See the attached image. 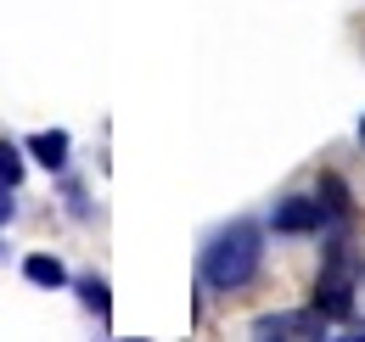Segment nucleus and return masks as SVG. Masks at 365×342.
I'll use <instances>...</instances> for the list:
<instances>
[{"label":"nucleus","mask_w":365,"mask_h":342,"mask_svg":"<svg viewBox=\"0 0 365 342\" xmlns=\"http://www.w3.org/2000/svg\"><path fill=\"white\" fill-rule=\"evenodd\" d=\"M259 264H264L259 224L236 219V224H225V230L202 247V281H208L214 292H236V286H247V281L259 275Z\"/></svg>","instance_id":"1"},{"label":"nucleus","mask_w":365,"mask_h":342,"mask_svg":"<svg viewBox=\"0 0 365 342\" xmlns=\"http://www.w3.org/2000/svg\"><path fill=\"white\" fill-rule=\"evenodd\" d=\"M315 309L326 320L354 314V258H349V247H331V258H326V269L315 281Z\"/></svg>","instance_id":"2"},{"label":"nucleus","mask_w":365,"mask_h":342,"mask_svg":"<svg viewBox=\"0 0 365 342\" xmlns=\"http://www.w3.org/2000/svg\"><path fill=\"white\" fill-rule=\"evenodd\" d=\"M253 337H326V314L315 303L309 309H281V314L253 320Z\"/></svg>","instance_id":"3"},{"label":"nucleus","mask_w":365,"mask_h":342,"mask_svg":"<svg viewBox=\"0 0 365 342\" xmlns=\"http://www.w3.org/2000/svg\"><path fill=\"white\" fill-rule=\"evenodd\" d=\"M326 219H331V214H326L320 197H287V202H275L270 224L281 230V236H309V230H320Z\"/></svg>","instance_id":"4"},{"label":"nucleus","mask_w":365,"mask_h":342,"mask_svg":"<svg viewBox=\"0 0 365 342\" xmlns=\"http://www.w3.org/2000/svg\"><path fill=\"white\" fill-rule=\"evenodd\" d=\"M68 152H73V140H68L62 129H40V135H29V157H34L40 169H68Z\"/></svg>","instance_id":"5"},{"label":"nucleus","mask_w":365,"mask_h":342,"mask_svg":"<svg viewBox=\"0 0 365 342\" xmlns=\"http://www.w3.org/2000/svg\"><path fill=\"white\" fill-rule=\"evenodd\" d=\"M23 275L34 281V286H68V269H62V258H51V253H29L23 258Z\"/></svg>","instance_id":"6"},{"label":"nucleus","mask_w":365,"mask_h":342,"mask_svg":"<svg viewBox=\"0 0 365 342\" xmlns=\"http://www.w3.org/2000/svg\"><path fill=\"white\" fill-rule=\"evenodd\" d=\"M320 202H326V214H337V219H349V208H354V202H349V185H343L337 174L320 180Z\"/></svg>","instance_id":"7"},{"label":"nucleus","mask_w":365,"mask_h":342,"mask_svg":"<svg viewBox=\"0 0 365 342\" xmlns=\"http://www.w3.org/2000/svg\"><path fill=\"white\" fill-rule=\"evenodd\" d=\"M79 303L91 309L96 320H107V281H96V275H85V281H79Z\"/></svg>","instance_id":"8"},{"label":"nucleus","mask_w":365,"mask_h":342,"mask_svg":"<svg viewBox=\"0 0 365 342\" xmlns=\"http://www.w3.org/2000/svg\"><path fill=\"white\" fill-rule=\"evenodd\" d=\"M23 169H29V163H23V152H17L11 140H0V180H6V185H17Z\"/></svg>","instance_id":"9"},{"label":"nucleus","mask_w":365,"mask_h":342,"mask_svg":"<svg viewBox=\"0 0 365 342\" xmlns=\"http://www.w3.org/2000/svg\"><path fill=\"white\" fill-rule=\"evenodd\" d=\"M11 214H17V202H11V185L0 180V224H11Z\"/></svg>","instance_id":"10"},{"label":"nucleus","mask_w":365,"mask_h":342,"mask_svg":"<svg viewBox=\"0 0 365 342\" xmlns=\"http://www.w3.org/2000/svg\"><path fill=\"white\" fill-rule=\"evenodd\" d=\"M360 140H365V118H360Z\"/></svg>","instance_id":"11"},{"label":"nucleus","mask_w":365,"mask_h":342,"mask_svg":"<svg viewBox=\"0 0 365 342\" xmlns=\"http://www.w3.org/2000/svg\"><path fill=\"white\" fill-rule=\"evenodd\" d=\"M0 253H6V247H0Z\"/></svg>","instance_id":"12"}]
</instances>
